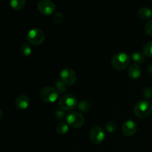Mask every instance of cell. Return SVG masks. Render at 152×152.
<instances>
[{"instance_id": "obj_1", "label": "cell", "mask_w": 152, "mask_h": 152, "mask_svg": "<svg viewBox=\"0 0 152 152\" xmlns=\"http://www.w3.org/2000/svg\"><path fill=\"white\" fill-rule=\"evenodd\" d=\"M134 114L140 119H145L152 113V103L147 99L140 100L135 105Z\"/></svg>"}, {"instance_id": "obj_2", "label": "cell", "mask_w": 152, "mask_h": 152, "mask_svg": "<svg viewBox=\"0 0 152 152\" xmlns=\"http://www.w3.org/2000/svg\"><path fill=\"white\" fill-rule=\"evenodd\" d=\"M111 63L113 68L118 71L124 70L130 63V56L125 52L117 53L112 57Z\"/></svg>"}, {"instance_id": "obj_3", "label": "cell", "mask_w": 152, "mask_h": 152, "mask_svg": "<svg viewBox=\"0 0 152 152\" xmlns=\"http://www.w3.org/2000/svg\"><path fill=\"white\" fill-rule=\"evenodd\" d=\"M27 40L34 45H39L45 41V36L44 31L40 28H32L27 34Z\"/></svg>"}, {"instance_id": "obj_4", "label": "cell", "mask_w": 152, "mask_h": 152, "mask_svg": "<svg viewBox=\"0 0 152 152\" xmlns=\"http://www.w3.org/2000/svg\"><path fill=\"white\" fill-rule=\"evenodd\" d=\"M79 102L77 97L73 94H65L59 98V105L63 111H70L77 108Z\"/></svg>"}, {"instance_id": "obj_5", "label": "cell", "mask_w": 152, "mask_h": 152, "mask_svg": "<svg viewBox=\"0 0 152 152\" xmlns=\"http://www.w3.org/2000/svg\"><path fill=\"white\" fill-rule=\"evenodd\" d=\"M59 93L53 87H45L39 92V97L43 102L52 103L59 98Z\"/></svg>"}, {"instance_id": "obj_6", "label": "cell", "mask_w": 152, "mask_h": 152, "mask_svg": "<svg viewBox=\"0 0 152 152\" xmlns=\"http://www.w3.org/2000/svg\"><path fill=\"white\" fill-rule=\"evenodd\" d=\"M66 123L68 126L75 129H79L83 126L85 123V118L83 114L77 112H71L67 115Z\"/></svg>"}, {"instance_id": "obj_7", "label": "cell", "mask_w": 152, "mask_h": 152, "mask_svg": "<svg viewBox=\"0 0 152 152\" xmlns=\"http://www.w3.org/2000/svg\"><path fill=\"white\" fill-rule=\"evenodd\" d=\"M89 137L91 142L94 144H100L105 139V131L101 126H95L91 129Z\"/></svg>"}, {"instance_id": "obj_8", "label": "cell", "mask_w": 152, "mask_h": 152, "mask_svg": "<svg viewBox=\"0 0 152 152\" xmlns=\"http://www.w3.org/2000/svg\"><path fill=\"white\" fill-rule=\"evenodd\" d=\"M59 76L61 77V80L67 86L74 85L77 81V74L74 72V70L70 68H65L61 71Z\"/></svg>"}, {"instance_id": "obj_9", "label": "cell", "mask_w": 152, "mask_h": 152, "mask_svg": "<svg viewBox=\"0 0 152 152\" xmlns=\"http://www.w3.org/2000/svg\"><path fill=\"white\" fill-rule=\"evenodd\" d=\"M39 11L44 15H51L56 10V4L50 0H40L37 4Z\"/></svg>"}, {"instance_id": "obj_10", "label": "cell", "mask_w": 152, "mask_h": 152, "mask_svg": "<svg viewBox=\"0 0 152 152\" xmlns=\"http://www.w3.org/2000/svg\"><path fill=\"white\" fill-rule=\"evenodd\" d=\"M137 130V126L133 120H127L122 126V132L126 137H132L134 134Z\"/></svg>"}, {"instance_id": "obj_11", "label": "cell", "mask_w": 152, "mask_h": 152, "mask_svg": "<svg viewBox=\"0 0 152 152\" xmlns=\"http://www.w3.org/2000/svg\"><path fill=\"white\" fill-rule=\"evenodd\" d=\"M30 105V99L26 95H19L15 101V105L17 108L21 110H24L28 108Z\"/></svg>"}, {"instance_id": "obj_12", "label": "cell", "mask_w": 152, "mask_h": 152, "mask_svg": "<svg viewBox=\"0 0 152 152\" xmlns=\"http://www.w3.org/2000/svg\"><path fill=\"white\" fill-rule=\"evenodd\" d=\"M141 73L142 72H141L140 66L137 63H132L129 66V70H128L129 77L133 80H137V79L140 78L141 76Z\"/></svg>"}, {"instance_id": "obj_13", "label": "cell", "mask_w": 152, "mask_h": 152, "mask_svg": "<svg viewBox=\"0 0 152 152\" xmlns=\"http://www.w3.org/2000/svg\"><path fill=\"white\" fill-rule=\"evenodd\" d=\"M138 16L142 19H149L152 17V10L149 7H142L138 10Z\"/></svg>"}, {"instance_id": "obj_14", "label": "cell", "mask_w": 152, "mask_h": 152, "mask_svg": "<svg viewBox=\"0 0 152 152\" xmlns=\"http://www.w3.org/2000/svg\"><path fill=\"white\" fill-rule=\"evenodd\" d=\"M25 0H12L10 1V5L13 10H20L25 7Z\"/></svg>"}, {"instance_id": "obj_15", "label": "cell", "mask_w": 152, "mask_h": 152, "mask_svg": "<svg viewBox=\"0 0 152 152\" xmlns=\"http://www.w3.org/2000/svg\"><path fill=\"white\" fill-rule=\"evenodd\" d=\"M56 132L59 134H65L69 130V127H68V124L65 122H61V123H58L57 126L56 127Z\"/></svg>"}, {"instance_id": "obj_16", "label": "cell", "mask_w": 152, "mask_h": 152, "mask_svg": "<svg viewBox=\"0 0 152 152\" xmlns=\"http://www.w3.org/2000/svg\"><path fill=\"white\" fill-rule=\"evenodd\" d=\"M132 59L135 62V63H142L145 62V56L142 53L139 51H135L132 53Z\"/></svg>"}, {"instance_id": "obj_17", "label": "cell", "mask_w": 152, "mask_h": 152, "mask_svg": "<svg viewBox=\"0 0 152 152\" xmlns=\"http://www.w3.org/2000/svg\"><path fill=\"white\" fill-rule=\"evenodd\" d=\"M142 53L144 56L152 57V41L148 42L144 45L142 48Z\"/></svg>"}, {"instance_id": "obj_18", "label": "cell", "mask_w": 152, "mask_h": 152, "mask_svg": "<svg viewBox=\"0 0 152 152\" xmlns=\"http://www.w3.org/2000/svg\"><path fill=\"white\" fill-rule=\"evenodd\" d=\"M31 52H32V49H31V47L29 43H23L22 47H21V53H22V55L25 56H28L31 54Z\"/></svg>"}, {"instance_id": "obj_19", "label": "cell", "mask_w": 152, "mask_h": 152, "mask_svg": "<svg viewBox=\"0 0 152 152\" xmlns=\"http://www.w3.org/2000/svg\"><path fill=\"white\" fill-rule=\"evenodd\" d=\"M78 108L83 112H87L91 108V103L87 100H83L78 104Z\"/></svg>"}, {"instance_id": "obj_20", "label": "cell", "mask_w": 152, "mask_h": 152, "mask_svg": "<svg viewBox=\"0 0 152 152\" xmlns=\"http://www.w3.org/2000/svg\"><path fill=\"white\" fill-rule=\"evenodd\" d=\"M56 89L59 94H65L67 91V85L62 80H58L56 83Z\"/></svg>"}, {"instance_id": "obj_21", "label": "cell", "mask_w": 152, "mask_h": 152, "mask_svg": "<svg viewBox=\"0 0 152 152\" xmlns=\"http://www.w3.org/2000/svg\"><path fill=\"white\" fill-rule=\"evenodd\" d=\"M105 130L108 132V133H114L117 131V126L114 122L110 121L108 122L107 123H105Z\"/></svg>"}, {"instance_id": "obj_22", "label": "cell", "mask_w": 152, "mask_h": 152, "mask_svg": "<svg viewBox=\"0 0 152 152\" xmlns=\"http://www.w3.org/2000/svg\"><path fill=\"white\" fill-rule=\"evenodd\" d=\"M53 22L56 24H61L64 20V16L61 12H56V13L53 14Z\"/></svg>"}, {"instance_id": "obj_23", "label": "cell", "mask_w": 152, "mask_h": 152, "mask_svg": "<svg viewBox=\"0 0 152 152\" xmlns=\"http://www.w3.org/2000/svg\"><path fill=\"white\" fill-rule=\"evenodd\" d=\"M142 96H143L145 99H151V98H152V88L145 87V88L142 90Z\"/></svg>"}, {"instance_id": "obj_24", "label": "cell", "mask_w": 152, "mask_h": 152, "mask_svg": "<svg viewBox=\"0 0 152 152\" xmlns=\"http://www.w3.org/2000/svg\"><path fill=\"white\" fill-rule=\"evenodd\" d=\"M54 115L56 120H66L67 115L65 114V111H62V110H57V111L55 112Z\"/></svg>"}, {"instance_id": "obj_25", "label": "cell", "mask_w": 152, "mask_h": 152, "mask_svg": "<svg viewBox=\"0 0 152 152\" xmlns=\"http://www.w3.org/2000/svg\"><path fill=\"white\" fill-rule=\"evenodd\" d=\"M144 31H145V34H146L147 35L152 37V19L145 24V28H144Z\"/></svg>"}, {"instance_id": "obj_26", "label": "cell", "mask_w": 152, "mask_h": 152, "mask_svg": "<svg viewBox=\"0 0 152 152\" xmlns=\"http://www.w3.org/2000/svg\"><path fill=\"white\" fill-rule=\"evenodd\" d=\"M147 72H148V74H149L151 77H152V64L148 65V67L147 68Z\"/></svg>"}]
</instances>
